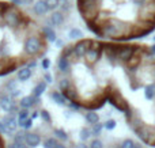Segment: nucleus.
Instances as JSON below:
<instances>
[{
  "instance_id": "0eeeda50",
  "label": "nucleus",
  "mask_w": 155,
  "mask_h": 148,
  "mask_svg": "<svg viewBox=\"0 0 155 148\" xmlns=\"http://www.w3.org/2000/svg\"><path fill=\"white\" fill-rule=\"evenodd\" d=\"M40 143H41V139L37 133H26V144L27 146L34 148V147L40 146Z\"/></svg>"
},
{
  "instance_id": "473e14b6",
  "label": "nucleus",
  "mask_w": 155,
  "mask_h": 148,
  "mask_svg": "<svg viewBox=\"0 0 155 148\" xmlns=\"http://www.w3.org/2000/svg\"><path fill=\"white\" fill-rule=\"evenodd\" d=\"M70 108H71V109H75V110H78V109H79V106H78L76 103L71 102V103H70Z\"/></svg>"
},
{
  "instance_id": "423d86ee",
  "label": "nucleus",
  "mask_w": 155,
  "mask_h": 148,
  "mask_svg": "<svg viewBox=\"0 0 155 148\" xmlns=\"http://www.w3.org/2000/svg\"><path fill=\"white\" fill-rule=\"evenodd\" d=\"M57 67H59L60 72L67 73L68 71L71 69V59H68V57H65L61 54L59 59V63H57Z\"/></svg>"
},
{
  "instance_id": "bb28decb",
  "label": "nucleus",
  "mask_w": 155,
  "mask_h": 148,
  "mask_svg": "<svg viewBox=\"0 0 155 148\" xmlns=\"http://www.w3.org/2000/svg\"><path fill=\"white\" fill-rule=\"evenodd\" d=\"M26 147H27L26 143H15V141L8 146V148H26Z\"/></svg>"
},
{
  "instance_id": "7ed1b4c3",
  "label": "nucleus",
  "mask_w": 155,
  "mask_h": 148,
  "mask_svg": "<svg viewBox=\"0 0 155 148\" xmlns=\"http://www.w3.org/2000/svg\"><path fill=\"white\" fill-rule=\"evenodd\" d=\"M0 108L4 111L11 114L18 113V106L15 105V102H12V98L10 94H0Z\"/></svg>"
},
{
  "instance_id": "a19ab883",
  "label": "nucleus",
  "mask_w": 155,
  "mask_h": 148,
  "mask_svg": "<svg viewBox=\"0 0 155 148\" xmlns=\"http://www.w3.org/2000/svg\"><path fill=\"white\" fill-rule=\"evenodd\" d=\"M26 148H31V147H30V146H27V147H26Z\"/></svg>"
},
{
  "instance_id": "e433bc0d",
  "label": "nucleus",
  "mask_w": 155,
  "mask_h": 148,
  "mask_svg": "<svg viewBox=\"0 0 155 148\" xmlns=\"http://www.w3.org/2000/svg\"><path fill=\"white\" fill-rule=\"evenodd\" d=\"M38 113H40V111H34V113H33V116H31V118H37V117H38Z\"/></svg>"
},
{
  "instance_id": "f8f14e48",
  "label": "nucleus",
  "mask_w": 155,
  "mask_h": 148,
  "mask_svg": "<svg viewBox=\"0 0 155 148\" xmlns=\"http://www.w3.org/2000/svg\"><path fill=\"white\" fill-rule=\"evenodd\" d=\"M155 95V84H148L144 88V97L146 99H153Z\"/></svg>"
},
{
  "instance_id": "cd10ccee",
  "label": "nucleus",
  "mask_w": 155,
  "mask_h": 148,
  "mask_svg": "<svg viewBox=\"0 0 155 148\" xmlns=\"http://www.w3.org/2000/svg\"><path fill=\"white\" fill-rule=\"evenodd\" d=\"M134 141L131 140V139H127V140H124V143L121 144V146H123L124 148H134Z\"/></svg>"
},
{
  "instance_id": "9b49d317",
  "label": "nucleus",
  "mask_w": 155,
  "mask_h": 148,
  "mask_svg": "<svg viewBox=\"0 0 155 148\" xmlns=\"http://www.w3.org/2000/svg\"><path fill=\"white\" fill-rule=\"evenodd\" d=\"M46 86H48V83H46V82H40V83H38L37 86L33 88V95L40 98L41 95L44 94V91L46 90Z\"/></svg>"
},
{
  "instance_id": "c85d7f7f",
  "label": "nucleus",
  "mask_w": 155,
  "mask_h": 148,
  "mask_svg": "<svg viewBox=\"0 0 155 148\" xmlns=\"http://www.w3.org/2000/svg\"><path fill=\"white\" fill-rule=\"evenodd\" d=\"M8 94H10V95H11V98H12V99H14V98H18L19 95H21V90L15 88V90H12V91H10V92H8Z\"/></svg>"
},
{
  "instance_id": "4c0bfd02",
  "label": "nucleus",
  "mask_w": 155,
  "mask_h": 148,
  "mask_svg": "<svg viewBox=\"0 0 155 148\" xmlns=\"http://www.w3.org/2000/svg\"><path fill=\"white\" fill-rule=\"evenodd\" d=\"M56 148H68L67 146H64V144H57V147Z\"/></svg>"
},
{
  "instance_id": "58836bf2",
  "label": "nucleus",
  "mask_w": 155,
  "mask_h": 148,
  "mask_svg": "<svg viewBox=\"0 0 155 148\" xmlns=\"http://www.w3.org/2000/svg\"><path fill=\"white\" fill-rule=\"evenodd\" d=\"M150 48H151V52H153V53L155 54V45H154V46H150Z\"/></svg>"
},
{
  "instance_id": "ddd939ff",
  "label": "nucleus",
  "mask_w": 155,
  "mask_h": 148,
  "mask_svg": "<svg viewBox=\"0 0 155 148\" xmlns=\"http://www.w3.org/2000/svg\"><path fill=\"white\" fill-rule=\"evenodd\" d=\"M86 120H87L88 124H97V122L99 121V117L97 113H94V111H88V113H86Z\"/></svg>"
},
{
  "instance_id": "a878e982",
  "label": "nucleus",
  "mask_w": 155,
  "mask_h": 148,
  "mask_svg": "<svg viewBox=\"0 0 155 148\" xmlns=\"http://www.w3.org/2000/svg\"><path fill=\"white\" fill-rule=\"evenodd\" d=\"M88 148H104V144H102V141H99V140H93L90 143V146H88Z\"/></svg>"
},
{
  "instance_id": "39448f33",
  "label": "nucleus",
  "mask_w": 155,
  "mask_h": 148,
  "mask_svg": "<svg viewBox=\"0 0 155 148\" xmlns=\"http://www.w3.org/2000/svg\"><path fill=\"white\" fill-rule=\"evenodd\" d=\"M3 122L5 125V133H12L16 130L18 124H16V120H15V114L8 113V116H5L3 118Z\"/></svg>"
},
{
  "instance_id": "f704fd0d",
  "label": "nucleus",
  "mask_w": 155,
  "mask_h": 148,
  "mask_svg": "<svg viewBox=\"0 0 155 148\" xmlns=\"http://www.w3.org/2000/svg\"><path fill=\"white\" fill-rule=\"evenodd\" d=\"M35 64H37L35 61H30V63H29V68H34V67H35Z\"/></svg>"
},
{
  "instance_id": "4468645a",
  "label": "nucleus",
  "mask_w": 155,
  "mask_h": 148,
  "mask_svg": "<svg viewBox=\"0 0 155 148\" xmlns=\"http://www.w3.org/2000/svg\"><path fill=\"white\" fill-rule=\"evenodd\" d=\"M42 147H44V148H56V147H57V140H56L54 137L46 139V140L44 141Z\"/></svg>"
},
{
  "instance_id": "4be33fe9",
  "label": "nucleus",
  "mask_w": 155,
  "mask_h": 148,
  "mask_svg": "<svg viewBox=\"0 0 155 148\" xmlns=\"http://www.w3.org/2000/svg\"><path fill=\"white\" fill-rule=\"evenodd\" d=\"M19 125H21L22 128H25V129H30V128L33 127V118H26L25 121L19 122Z\"/></svg>"
},
{
  "instance_id": "aec40b11",
  "label": "nucleus",
  "mask_w": 155,
  "mask_h": 148,
  "mask_svg": "<svg viewBox=\"0 0 155 148\" xmlns=\"http://www.w3.org/2000/svg\"><path fill=\"white\" fill-rule=\"evenodd\" d=\"M14 141L15 143H26V133H16L14 136Z\"/></svg>"
},
{
  "instance_id": "f257e3e1",
  "label": "nucleus",
  "mask_w": 155,
  "mask_h": 148,
  "mask_svg": "<svg viewBox=\"0 0 155 148\" xmlns=\"http://www.w3.org/2000/svg\"><path fill=\"white\" fill-rule=\"evenodd\" d=\"M93 33L110 40L136 38L155 27V0H76Z\"/></svg>"
},
{
  "instance_id": "393cba45",
  "label": "nucleus",
  "mask_w": 155,
  "mask_h": 148,
  "mask_svg": "<svg viewBox=\"0 0 155 148\" xmlns=\"http://www.w3.org/2000/svg\"><path fill=\"white\" fill-rule=\"evenodd\" d=\"M104 128H106L107 130L114 129V128H116V121H114V120H107V121L104 124Z\"/></svg>"
},
{
  "instance_id": "ea45409f",
  "label": "nucleus",
  "mask_w": 155,
  "mask_h": 148,
  "mask_svg": "<svg viewBox=\"0 0 155 148\" xmlns=\"http://www.w3.org/2000/svg\"><path fill=\"white\" fill-rule=\"evenodd\" d=\"M117 148H124V147H123V146H120V147H117Z\"/></svg>"
},
{
  "instance_id": "2f4dec72",
  "label": "nucleus",
  "mask_w": 155,
  "mask_h": 148,
  "mask_svg": "<svg viewBox=\"0 0 155 148\" xmlns=\"http://www.w3.org/2000/svg\"><path fill=\"white\" fill-rule=\"evenodd\" d=\"M0 133H5V125L3 121H0Z\"/></svg>"
},
{
  "instance_id": "b1692460",
  "label": "nucleus",
  "mask_w": 155,
  "mask_h": 148,
  "mask_svg": "<svg viewBox=\"0 0 155 148\" xmlns=\"http://www.w3.org/2000/svg\"><path fill=\"white\" fill-rule=\"evenodd\" d=\"M40 116H41V118H42L45 122H51V121H52L51 114H49L46 110H41V111H40Z\"/></svg>"
},
{
  "instance_id": "2eb2a0df",
  "label": "nucleus",
  "mask_w": 155,
  "mask_h": 148,
  "mask_svg": "<svg viewBox=\"0 0 155 148\" xmlns=\"http://www.w3.org/2000/svg\"><path fill=\"white\" fill-rule=\"evenodd\" d=\"M53 133L56 135L57 139H60V140H68V135L65 133L64 129H60V128H56V129L53 130Z\"/></svg>"
},
{
  "instance_id": "412c9836",
  "label": "nucleus",
  "mask_w": 155,
  "mask_h": 148,
  "mask_svg": "<svg viewBox=\"0 0 155 148\" xmlns=\"http://www.w3.org/2000/svg\"><path fill=\"white\" fill-rule=\"evenodd\" d=\"M70 37L72 38V40H80V38L83 37V34H82V31H80V30L74 29V30H71V31H70Z\"/></svg>"
},
{
  "instance_id": "9d476101",
  "label": "nucleus",
  "mask_w": 155,
  "mask_h": 148,
  "mask_svg": "<svg viewBox=\"0 0 155 148\" xmlns=\"http://www.w3.org/2000/svg\"><path fill=\"white\" fill-rule=\"evenodd\" d=\"M49 22H51L53 26H60V24L64 22V15H63L61 12H53L51 15V19H49Z\"/></svg>"
},
{
  "instance_id": "c9c22d12",
  "label": "nucleus",
  "mask_w": 155,
  "mask_h": 148,
  "mask_svg": "<svg viewBox=\"0 0 155 148\" xmlns=\"http://www.w3.org/2000/svg\"><path fill=\"white\" fill-rule=\"evenodd\" d=\"M151 78H153V80H155V65L153 67V72H151Z\"/></svg>"
},
{
  "instance_id": "a211bd4d",
  "label": "nucleus",
  "mask_w": 155,
  "mask_h": 148,
  "mask_svg": "<svg viewBox=\"0 0 155 148\" xmlns=\"http://www.w3.org/2000/svg\"><path fill=\"white\" fill-rule=\"evenodd\" d=\"M60 88H61V91H68V90H71V83L68 79H61L60 80Z\"/></svg>"
},
{
  "instance_id": "f3484780",
  "label": "nucleus",
  "mask_w": 155,
  "mask_h": 148,
  "mask_svg": "<svg viewBox=\"0 0 155 148\" xmlns=\"http://www.w3.org/2000/svg\"><path fill=\"white\" fill-rule=\"evenodd\" d=\"M91 136V130L87 129V128H83V129H80V140L82 141H86L88 140Z\"/></svg>"
},
{
  "instance_id": "7c9ffc66",
  "label": "nucleus",
  "mask_w": 155,
  "mask_h": 148,
  "mask_svg": "<svg viewBox=\"0 0 155 148\" xmlns=\"http://www.w3.org/2000/svg\"><path fill=\"white\" fill-rule=\"evenodd\" d=\"M49 64H51V63H49V60H44V61H42V68H44V69H48V68H49Z\"/></svg>"
},
{
  "instance_id": "1a4fd4ad",
  "label": "nucleus",
  "mask_w": 155,
  "mask_h": 148,
  "mask_svg": "<svg viewBox=\"0 0 155 148\" xmlns=\"http://www.w3.org/2000/svg\"><path fill=\"white\" fill-rule=\"evenodd\" d=\"M31 78V69L29 67H25V68H21L18 71V79L21 82H26Z\"/></svg>"
},
{
  "instance_id": "79ce46f5",
  "label": "nucleus",
  "mask_w": 155,
  "mask_h": 148,
  "mask_svg": "<svg viewBox=\"0 0 155 148\" xmlns=\"http://www.w3.org/2000/svg\"><path fill=\"white\" fill-rule=\"evenodd\" d=\"M153 144H154V146H155V140H154V141H153Z\"/></svg>"
},
{
  "instance_id": "6ab92c4d",
  "label": "nucleus",
  "mask_w": 155,
  "mask_h": 148,
  "mask_svg": "<svg viewBox=\"0 0 155 148\" xmlns=\"http://www.w3.org/2000/svg\"><path fill=\"white\" fill-rule=\"evenodd\" d=\"M102 128H104V125L99 124V122H97V124H93V128H91V135L98 136L99 133H101Z\"/></svg>"
},
{
  "instance_id": "72a5a7b5",
  "label": "nucleus",
  "mask_w": 155,
  "mask_h": 148,
  "mask_svg": "<svg viewBox=\"0 0 155 148\" xmlns=\"http://www.w3.org/2000/svg\"><path fill=\"white\" fill-rule=\"evenodd\" d=\"M75 148H88V147L86 146L84 143H80V144H76V146H75Z\"/></svg>"
},
{
  "instance_id": "6e6552de",
  "label": "nucleus",
  "mask_w": 155,
  "mask_h": 148,
  "mask_svg": "<svg viewBox=\"0 0 155 148\" xmlns=\"http://www.w3.org/2000/svg\"><path fill=\"white\" fill-rule=\"evenodd\" d=\"M51 98L53 99V102H56L57 105H65L67 103V98H65V95L64 94H61V92H59V91H53V92H51Z\"/></svg>"
},
{
  "instance_id": "c756f323",
  "label": "nucleus",
  "mask_w": 155,
  "mask_h": 148,
  "mask_svg": "<svg viewBox=\"0 0 155 148\" xmlns=\"http://www.w3.org/2000/svg\"><path fill=\"white\" fill-rule=\"evenodd\" d=\"M44 79H45L46 83H52V82H53V78H52L51 73H45V75H44Z\"/></svg>"
},
{
  "instance_id": "5701e85b",
  "label": "nucleus",
  "mask_w": 155,
  "mask_h": 148,
  "mask_svg": "<svg viewBox=\"0 0 155 148\" xmlns=\"http://www.w3.org/2000/svg\"><path fill=\"white\" fill-rule=\"evenodd\" d=\"M5 88H7L8 92L12 91V90H15V88H18V87H16V80H14V79L8 80L7 83H5Z\"/></svg>"
},
{
  "instance_id": "20e7f679",
  "label": "nucleus",
  "mask_w": 155,
  "mask_h": 148,
  "mask_svg": "<svg viewBox=\"0 0 155 148\" xmlns=\"http://www.w3.org/2000/svg\"><path fill=\"white\" fill-rule=\"evenodd\" d=\"M38 103H40V98L34 97L33 94L29 95V97L21 98V101H19V106H21L22 109H30V108H33V106H37Z\"/></svg>"
},
{
  "instance_id": "dca6fc26",
  "label": "nucleus",
  "mask_w": 155,
  "mask_h": 148,
  "mask_svg": "<svg viewBox=\"0 0 155 148\" xmlns=\"http://www.w3.org/2000/svg\"><path fill=\"white\" fill-rule=\"evenodd\" d=\"M26 118H29V109H22L18 111V122L25 121Z\"/></svg>"
},
{
  "instance_id": "f03ea898",
  "label": "nucleus",
  "mask_w": 155,
  "mask_h": 148,
  "mask_svg": "<svg viewBox=\"0 0 155 148\" xmlns=\"http://www.w3.org/2000/svg\"><path fill=\"white\" fill-rule=\"evenodd\" d=\"M44 34L42 27L12 2H0V60L10 63L25 54V42L33 35Z\"/></svg>"
}]
</instances>
